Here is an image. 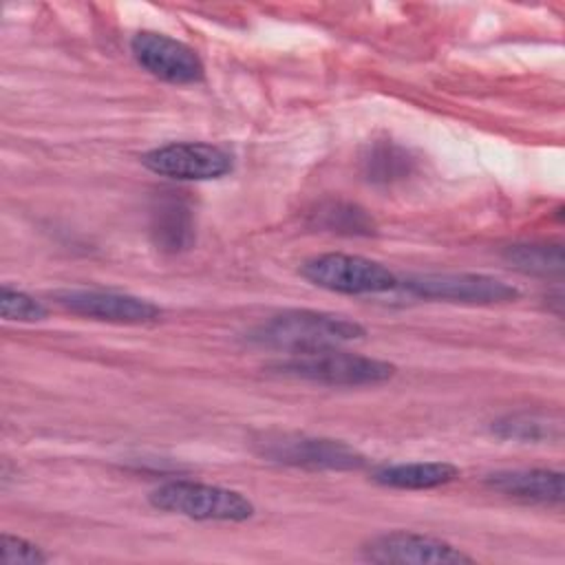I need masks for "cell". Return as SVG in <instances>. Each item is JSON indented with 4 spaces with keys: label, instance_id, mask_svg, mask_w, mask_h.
<instances>
[{
    "label": "cell",
    "instance_id": "277c9868",
    "mask_svg": "<svg viewBox=\"0 0 565 565\" xmlns=\"http://www.w3.org/2000/svg\"><path fill=\"white\" fill-rule=\"evenodd\" d=\"M300 274L320 289L347 296L384 294L399 285L395 274L382 263L340 252H329L305 260Z\"/></svg>",
    "mask_w": 565,
    "mask_h": 565
},
{
    "label": "cell",
    "instance_id": "7c38bea8",
    "mask_svg": "<svg viewBox=\"0 0 565 565\" xmlns=\"http://www.w3.org/2000/svg\"><path fill=\"white\" fill-rule=\"evenodd\" d=\"M150 236L161 252L177 254L194 243V218L179 196H161L150 212Z\"/></svg>",
    "mask_w": 565,
    "mask_h": 565
},
{
    "label": "cell",
    "instance_id": "d6986e66",
    "mask_svg": "<svg viewBox=\"0 0 565 565\" xmlns=\"http://www.w3.org/2000/svg\"><path fill=\"white\" fill-rule=\"evenodd\" d=\"M0 552L4 565H42L49 561V556L35 543L13 534H2Z\"/></svg>",
    "mask_w": 565,
    "mask_h": 565
},
{
    "label": "cell",
    "instance_id": "9a60e30c",
    "mask_svg": "<svg viewBox=\"0 0 565 565\" xmlns=\"http://www.w3.org/2000/svg\"><path fill=\"white\" fill-rule=\"evenodd\" d=\"M492 430L503 439L545 441L561 437V422H552L547 415L539 413H514L499 419Z\"/></svg>",
    "mask_w": 565,
    "mask_h": 565
},
{
    "label": "cell",
    "instance_id": "5b68a950",
    "mask_svg": "<svg viewBox=\"0 0 565 565\" xmlns=\"http://www.w3.org/2000/svg\"><path fill=\"white\" fill-rule=\"evenodd\" d=\"M256 452L269 461L309 470H358L366 463L364 455L344 441L296 433H267L256 441Z\"/></svg>",
    "mask_w": 565,
    "mask_h": 565
},
{
    "label": "cell",
    "instance_id": "2e32d148",
    "mask_svg": "<svg viewBox=\"0 0 565 565\" xmlns=\"http://www.w3.org/2000/svg\"><path fill=\"white\" fill-rule=\"evenodd\" d=\"M505 260L525 274L554 276L563 271V249L561 245H512L505 249Z\"/></svg>",
    "mask_w": 565,
    "mask_h": 565
},
{
    "label": "cell",
    "instance_id": "6da1fadb",
    "mask_svg": "<svg viewBox=\"0 0 565 565\" xmlns=\"http://www.w3.org/2000/svg\"><path fill=\"white\" fill-rule=\"evenodd\" d=\"M362 335L364 329L344 316L311 309H287L258 324L249 338L260 347L300 355L340 349Z\"/></svg>",
    "mask_w": 565,
    "mask_h": 565
},
{
    "label": "cell",
    "instance_id": "4fadbf2b",
    "mask_svg": "<svg viewBox=\"0 0 565 565\" xmlns=\"http://www.w3.org/2000/svg\"><path fill=\"white\" fill-rule=\"evenodd\" d=\"M459 477V468L448 461H408L382 466L373 472V481L395 490H430L446 486Z\"/></svg>",
    "mask_w": 565,
    "mask_h": 565
},
{
    "label": "cell",
    "instance_id": "7a4b0ae2",
    "mask_svg": "<svg viewBox=\"0 0 565 565\" xmlns=\"http://www.w3.org/2000/svg\"><path fill=\"white\" fill-rule=\"evenodd\" d=\"M148 501L152 508L168 512V514H179L196 521H230V523H241L252 519L254 514V503L223 486H212V483H201V481H168L159 488H154L148 494Z\"/></svg>",
    "mask_w": 565,
    "mask_h": 565
},
{
    "label": "cell",
    "instance_id": "ba28073f",
    "mask_svg": "<svg viewBox=\"0 0 565 565\" xmlns=\"http://www.w3.org/2000/svg\"><path fill=\"white\" fill-rule=\"evenodd\" d=\"M362 554L371 563L399 565H459L472 556L448 541L417 532H386L364 543Z\"/></svg>",
    "mask_w": 565,
    "mask_h": 565
},
{
    "label": "cell",
    "instance_id": "52a82bcc",
    "mask_svg": "<svg viewBox=\"0 0 565 565\" xmlns=\"http://www.w3.org/2000/svg\"><path fill=\"white\" fill-rule=\"evenodd\" d=\"M141 163L161 177L179 181H210L232 170V154L205 141H177L148 150Z\"/></svg>",
    "mask_w": 565,
    "mask_h": 565
},
{
    "label": "cell",
    "instance_id": "ac0fdd59",
    "mask_svg": "<svg viewBox=\"0 0 565 565\" xmlns=\"http://www.w3.org/2000/svg\"><path fill=\"white\" fill-rule=\"evenodd\" d=\"M0 316L4 320H18V322H35L46 316V307L35 300L33 296L13 289L9 285H2L0 289Z\"/></svg>",
    "mask_w": 565,
    "mask_h": 565
},
{
    "label": "cell",
    "instance_id": "8fae6325",
    "mask_svg": "<svg viewBox=\"0 0 565 565\" xmlns=\"http://www.w3.org/2000/svg\"><path fill=\"white\" fill-rule=\"evenodd\" d=\"M488 488L523 503L558 505L563 503V472L547 468L501 470L486 479Z\"/></svg>",
    "mask_w": 565,
    "mask_h": 565
},
{
    "label": "cell",
    "instance_id": "5bb4252c",
    "mask_svg": "<svg viewBox=\"0 0 565 565\" xmlns=\"http://www.w3.org/2000/svg\"><path fill=\"white\" fill-rule=\"evenodd\" d=\"M311 218L318 227L344 236H371L375 232L373 218L355 203L347 201H324L311 212Z\"/></svg>",
    "mask_w": 565,
    "mask_h": 565
},
{
    "label": "cell",
    "instance_id": "e0dca14e",
    "mask_svg": "<svg viewBox=\"0 0 565 565\" xmlns=\"http://www.w3.org/2000/svg\"><path fill=\"white\" fill-rule=\"evenodd\" d=\"M364 163H366L369 179L393 181V179H402L408 172L411 159L402 148L393 143H380L369 152Z\"/></svg>",
    "mask_w": 565,
    "mask_h": 565
},
{
    "label": "cell",
    "instance_id": "30bf717a",
    "mask_svg": "<svg viewBox=\"0 0 565 565\" xmlns=\"http://www.w3.org/2000/svg\"><path fill=\"white\" fill-rule=\"evenodd\" d=\"M55 302L71 313L115 322V324H148L159 320L161 309L139 296L102 291V289H62L53 294Z\"/></svg>",
    "mask_w": 565,
    "mask_h": 565
},
{
    "label": "cell",
    "instance_id": "8992f818",
    "mask_svg": "<svg viewBox=\"0 0 565 565\" xmlns=\"http://www.w3.org/2000/svg\"><path fill=\"white\" fill-rule=\"evenodd\" d=\"M402 287L424 300L463 305H494L519 298L516 287L486 274H417L406 278Z\"/></svg>",
    "mask_w": 565,
    "mask_h": 565
},
{
    "label": "cell",
    "instance_id": "9c48e42d",
    "mask_svg": "<svg viewBox=\"0 0 565 565\" xmlns=\"http://www.w3.org/2000/svg\"><path fill=\"white\" fill-rule=\"evenodd\" d=\"M130 51L141 68L170 84H196L203 79V62L192 46L157 31H139Z\"/></svg>",
    "mask_w": 565,
    "mask_h": 565
},
{
    "label": "cell",
    "instance_id": "3957f363",
    "mask_svg": "<svg viewBox=\"0 0 565 565\" xmlns=\"http://www.w3.org/2000/svg\"><path fill=\"white\" fill-rule=\"evenodd\" d=\"M271 369L287 377L329 386H369L382 384L395 375V366L391 362L340 349L291 355L276 362Z\"/></svg>",
    "mask_w": 565,
    "mask_h": 565
}]
</instances>
